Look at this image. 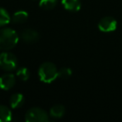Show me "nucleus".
I'll list each match as a JSON object with an SVG mask.
<instances>
[{
  "label": "nucleus",
  "mask_w": 122,
  "mask_h": 122,
  "mask_svg": "<svg viewBox=\"0 0 122 122\" xmlns=\"http://www.w3.org/2000/svg\"><path fill=\"white\" fill-rule=\"evenodd\" d=\"M19 35L17 32L10 28L0 29V50L9 51L18 44Z\"/></svg>",
  "instance_id": "f257e3e1"
},
{
  "label": "nucleus",
  "mask_w": 122,
  "mask_h": 122,
  "mask_svg": "<svg viewBox=\"0 0 122 122\" xmlns=\"http://www.w3.org/2000/svg\"><path fill=\"white\" fill-rule=\"evenodd\" d=\"M59 70L56 65L51 62H44L39 66V76L44 83H51L56 80Z\"/></svg>",
  "instance_id": "f03ea898"
},
{
  "label": "nucleus",
  "mask_w": 122,
  "mask_h": 122,
  "mask_svg": "<svg viewBox=\"0 0 122 122\" xmlns=\"http://www.w3.org/2000/svg\"><path fill=\"white\" fill-rule=\"evenodd\" d=\"M0 68L4 71L11 72L18 68V59L14 54L4 51L0 54Z\"/></svg>",
  "instance_id": "7ed1b4c3"
},
{
  "label": "nucleus",
  "mask_w": 122,
  "mask_h": 122,
  "mask_svg": "<svg viewBox=\"0 0 122 122\" xmlns=\"http://www.w3.org/2000/svg\"><path fill=\"white\" fill-rule=\"evenodd\" d=\"M25 120L27 122H47L49 120L48 113L39 107L31 108L26 112Z\"/></svg>",
  "instance_id": "20e7f679"
},
{
  "label": "nucleus",
  "mask_w": 122,
  "mask_h": 122,
  "mask_svg": "<svg viewBox=\"0 0 122 122\" xmlns=\"http://www.w3.org/2000/svg\"><path fill=\"white\" fill-rule=\"evenodd\" d=\"M99 29L102 32L109 33L115 31L117 28V21L110 16H106L100 19L98 24Z\"/></svg>",
  "instance_id": "39448f33"
},
{
  "label": "nucleus",
  "mask_w": 122,
  "mask_h": 122,
  "mask_svg": "<svg viewBox=\"0 0 122 122\" xmlns=\"http://www.w3.org/2000/svg\"><path fill=\"white\" fill-rule=\"evenodd\" d=\"M16 78L13 74H4L0 77V88L4 90H9L15 85Z\"/></svg>",
  "instance_id": "423d86ee"
},
{
  "label": "nucleus",
  "mask_w": 122,
  "mask_h": 122,
  "mask_svg": "<svg viewBox=\"0 0 122 122\" xmlns=\"http://www.w3.org/2000/svg\"><path fill=\"white\" fill-rule=\"evenodd\" d=\"M21 39L23 41L27 44H32V43H35L39 40V34L37 31L31 29H24L22 33H21Z\"/></svg>",
  "instance_id": "0eeeda50"
},
{
  "label": "nucleus",
  "mask_w": 122,
  "mask_h": 122,
  "mask_svg": "<svg viewBox=\"0 0 122 122\" xmlns=\"http://www.w3.org/2000/svg\"><path fill=\"white\" fill-rule=\"evenodd\" d=\"M25 99L23 94L20 93H16L14 94L9 99V105H10L11 108L13 109H18L20 108L24 105Z\"/></svg>",
  "instance_id": "6e6552de"
},
{
  "label": "nucleus",
  "mask_w": 122,
  "mask_h": 122,
  "mask_svg": "<svg viewBox=\"0 0 122 122\" xmlns=\"http://www.w3.org/2000/svg\"><path fill=\"white\" fill-rule=\"evenodd\" d=\"M62 5L70 12H78L81 8L80 0H62Z\"/></svg>",
  "instance_id": "1a4fd4ad"
},
{
  "label": "nucleus",
  "mask_w": 122,
  "mask_h": 122,
  "mask_svg": "<svg viewBox=\"0 0 122 122\" xmlns=\"http://www.w3.org/2000/svg\"><path fill=\"white\" fill-rule=\"evenodd\" d=\"M12 120V112L6 105H0V122H8Z\"/></svg>",
  "instance_id": "9d476101"
},
{
  "label": "nucleus",
  "mask_w": 122,
  "mask_h": 122,
  "mask_svg": "<svg viewBox=\"0 0 122 122\" xmlns=\"http://www.w3.org/2000/svg\"><path fill=\"white\" fill-rule=\"evenodd\" d=\"M50 116L55 119H59L63 117L65 113V108L62 105H55L50 109Z\"/></svg>",
  "instance_id": "9b49d317"
},
{
  "label": "nucleus",
  "mask_w": 122,
  "mask_h": 122,
  "mask_svg": "<svg viewBox=\"0 0 122 122\" xmlns=\"http://www.w3.org/2000/svg\"><path fill=\"white\" fill-rule=\"evenodd\" d=\"M28 17H29V14L25 11H17L13 15L12 20L14 24H24L27 21Z\"/></svg>",
  "instance_id": "f8f14e48"
},
{
  "label": "nucleus",
  "mask_w": 122,
  "mask_h": 122,
  "mask_svg": "<svg viewBox=\"0 0 122 122\" xmlns=\"http://www.w3.org/2000/svg\"><path fill=\"white\" fill-rule=\"evenodd\" d=\"M11 20V17L9 12L4 8L0 7V27L5 26Z\"/></svg>",
  "instance_id": "ddd939ff"
},
{
  "label": "nucleus",
  "mask_w": 122,
  "mask_h": 122,
  "mask_svg": "<svg viewBox=\"0 0 122 122\" xmlns=\"http://www.w3.org/2000/svg\"><path fill=\"white\" fill-rule=\"evenodd\" d=\"M17 76L19 80H23V81H26L29 79L30 72H29V69L26 67H20L17 70Z\"/></svg>",
  "instance_id": "4468645a"
},
{
  "label": "nucleus",
  "mask_w": 122,
  "mask_h": 122,
  "mask_svg": "<svg viewBox=\"0 0 122 122\" xmlns=\"http://www.w3.org/2000/svg\"><path fill=\"white\" fill-rule=\"evenodd\" d=\"M58 4V0H40L39 6L43 9L50 10L53 9Z\"/></svg>",
  "instance_id": "2eb2a0df"
},
{
  "label": "nucleus",
  "mask_w": 122,
  "mask_h": 122,
  "mask_svg": "<svg viewBox=\"0 0 122 122\" xmlns=\"http://www.w3.org/2000/svg\"><path fill=\"white\" fill-rule=\"evenodd\" d=\"M72 75V70L70 68L68 67H63L59 70V74H58V77L62 79H68Z\"/></svg>",
  "instance_id": "dca6fc26"
}]
</instances>
